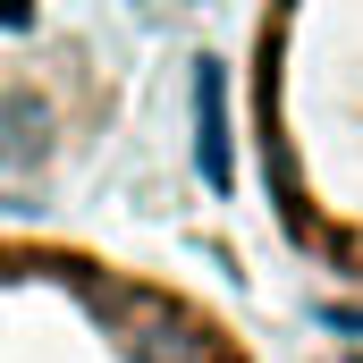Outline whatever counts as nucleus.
<instances>
[{"mask_svg": "<svg viewBox=\"0 0 363 363\" xmlns=\"http://www.w3.org/2000/svg\"><path fill=\"white\" fill-rule=\"evenodd\" d=\"M245 152L296 262L363 287V0H262Z\"/></svg>", "mask_w": 363, "mask_h": 363, "instance_id": "obj_1", "label": "nucleus"}, {"mask_svg": "<svg viewBox=\"0 0 363 363\" xmlns=\"http://www.w3.org/2000/svg\"><path fill=\"white\" fill-rule=\"evenodd\" d=\"M0 363H262V347L161 262L0 220Z\"/></svg>", "mask_w": 363, "mask_h": 363, "instance_id": "obj_2", "label": "nucleus"}]
</instances>
